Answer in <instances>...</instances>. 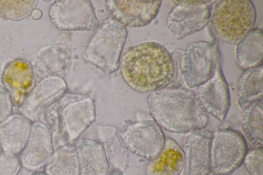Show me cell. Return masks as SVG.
I'll use <instances>...</instances> for the list:
<instances>
[{"label":"cell","mask_w":263,"mask_h":175,"mask_svg":"<svg viewBox=\"0 0 263 175\" xmlns=\"http://www.w3.org/2000/svg\"><path fill=\"white\" fill-rule=\"evenodd\" d=\"M120 68L125 82L140 92L165 88L174 73L171 53L163 46L153 42L129 49L122 57Z\"/></svg>","instance_id":"1"},{"label":"cell","mask_w":263,"mask_h":175,"mask_svg":"<svg viewBox=\"0 0 263 175\" xmlns=\"http://www.w3.org/2000/svg\"><path fill=\"white\" fill-rule=\"evenodd\" d=\"M147 105L154 120L164 130L183 133L205 128L209 116L195 93L183 88H163L152 92Z\"/></svg>","instance_id":"2"},{"label":"cell","mask_w":263,"mask_h":175,"mask_svg":"<svg viewBox=\"0 0 263 175\" xmlns=\"http://www.w3.org/2000/svg\"><path fill=\"white\" fill-rule=\"evenodd\" d=\"M95 100L88 94L66 92L47 108L39 121L49 128L54 148L72 144L93 122Z\"/></svg>","instance_id":"3"},{"label":"cell","mask_w":263,"mask_h":175,"mask_svg":"<svg viewBox=\"0 0 263 175\" xmlns=\"http://www.w3.org/2000/svg\"><path fill=\"white\" fill-rule=\"evenodd\" d=\"M213 5L210 17L216 36L222 42H238L253 29L255 6L249 0H222Z\"/></svg>","instance_id":"4"},{"label":"cell","mask_w":263,"mask_h":175,"mask_svg":"<svg viewBox=\"0 0 263 175\" xmlns=\"http://www.w3.org/2000/svg\"><path fill=\"white\" fill-rule=\"evenodd\" d=\"M84 52L88 63L107 73L117 71L126 39V28L114 18H108L95 30Z\"/></svg>","instance_id":"5"},{"label":"cell","mask_w":263,"mask_h":175,"mask_svg":"<svg viewBox=\"0 0 263 175\" xmlns=\"http://www.w3.org/2000/svg\"><path fill=\"white\" fill-rule=\"evenodd\" d=\"M247 151L246 140L239 131L231 128L216 130L211 142V174H231L243 163Z\"/></svg>","instance_id":"6"},{"label":"cell","mask_w":263,"mask_h":175,"mask_svg":"<svg viewBox=\"0 0 263 175\" xmlns=\"http://www.w3.org/2000/svg\"><path fill=\"white\" fill-rule=\"evenodd\" d=\"M220 53L216 40L187 44L182 52L184 82L189 88L198 87L215 74Z\"/></svg>","instance_id":"7"},{"label":"cell","mask_w":263,"mask_h":175,"mask_svg":"<svg viewBox=\"0 0 263 175\" xmlns=\"http://www.w3.org/2000/svg\"><path fill=\"white\" fill-rule=\"evenodd\" d=\"M120 134L128 150L150 161L160 154L166 142L162 129L154 120L126 121Z\"/></svg>","instance_id":"8"},{"label":"cell","mask_w":263,"mask_h":175,"mask_svg":"<svg viewBox=\"0 0 263 175\" xmlns=\"http://www.w3.org/2000/svg\"><path fill=\"white\" fill-rule=\"evenodd\" d=\"M216 1H173L166 25L174 37L182 40L202 30L209 23Z\"/></svg>","instance_id":"9"},{"label":"cell","mask_w":263,"mask_h":175,"mask_svg":"<svg viewBox=\"0 0 263 175\" xmlns=\"http://www.w3.org/2000/svg\"><path fill=\"white\" fill-rule=\"evenodd\" d=\"M49 17L61 31L96 30L100 22L89 0H58L50 6Z\"/></svg>","instance_id":"10"},{"label":"cell","mask_w":263,"mask_h":175,"mask_svg":"<svg viewBox=\"0 0 263 175\" xmlns=\"http://www.w3.org/2000/svg\"><path fill=\"white\" fill-rule=\"evenodd\" d=\"M54 150L48 126L40 121L33 122L26 144L18 155L22 167L32 172L43 171Z\"/></svg>","instance_id":"11"},{"label":"cell","mask_w":263,"mask_h":175,"mask_svg":"<svg viewBox=\"0 0 263 175\" xmlns=\"http://www.w3.org/2000/svg\"><path fill=\"white\" fill-rule=\"evenodd\" d=\"M67 85L63 77L53 76L41 79L36 83L18 112L32 122L39 120L43 112L67 92Z\"/></svg>","instance_id":"12"},{"label":"cell","mask_w":263,"mask_h":175,"mask_svg":"<svg viewBox=\"0 0 263 175\" xmlns=\"http://www.w3.org/2000/svg\"><path fill=\"white\" fill-rule=\"evenodd\" d=\"M196 98L203 110L220 121L226 118L231 106L228 84L218 62L213 76L198 87Z\"/></svg>","instance_id":"13"},{"label":"cell","mask_w":263,"mask_h":175,"mask_svg":"<svg viewBox=\"0 0 263 175\" xmlns=\"http://www.w3.org/2000/svg\"><path fill=\"white\" fill-rule=\"evenodd\" d=\"M162 1L106 0L113 18L123 26L139 28L148 25L157 16Z\"/></svg>","instance_id":"14"},{"label":"cell","mask_w":263,"mask_h":175,"mask_svg":"<svg viewBox=\"0 0 263 175\" xmlns=\"http://www.w3.org/2000/svg\"><path fill=\"white\" fill-rule=\"evenodd\" d=\"M213 132L205 128L192 131L184 146L183 175H210V146Z\"/></svg>","instance_id":"15"},{"label":"cell","mask_w":263,"mask_h":175,"mask_svg":"<svg viewBox=\"0 0 263 175\" xmlns=\"http://www.w3.org/2000/svg\"><path fill=\"white\" fill-rule=\"evenodd\" d=\"M3 86L9 92L14 106L20 107L36 84L31 65L17 59L9 63L2 75Z\"/></svg>","instance_id":"16"},{"label":"cell","mask_w":263,"mask_h":175,"mask_svg":"<svg viewBox=\"0 0 263 175\" xmlns=\"http://www.w3.org/2000/svg\"><path fill=\"white\" fill-rule=\"evenodd\" d=\"M32 122L23 114L13 113L0 123V143L3 151L19 155L25 147Z\"/></svg>","instance_id":"17"},{"label":"cell","mask_w":263,"mask_h":175,"mask_svg":"<svg viewBox=\"0 0 263 175\" xmlns=\"http://www.w3.org/2000/svg\"><path fill=\"white\" fill-rule=\"evenodd\" d=\"M71 61V53L68 48L53 46L40 52L31 66L34 74L42 79L53 76L62 77L68 71Z\"/></svg>","instance_id":"18"},{"label":"cell","mask_w":263,"mask_h":175,"mask_svg":"<svg viewBox=\"0 0 263 175\" xmlns=\"http://www.w3.org/2000/svg\"><path fill=\"white\" fill-rule=\"evenodd\" d=\"M80 166V175H109L110 166L100 142L81 139L75 146Z\"/></svg>","instance_id":"19"},{"label":"cell","mask_w":263,"mask_h":175,"mask_svg":"<svg viewBox=\"0 0 263 175\" xmlns=\"http://www.w3.org/2000/svg\"><path fill=\"white\" fill-rule=\"evenodd\" d=\"M184 163L183 149L171 138L166 139L165 146L160 154L148 164L147 175H179Z\"/></svg>","instance_id":"20"},{"label":"cell","mask_w":263,"mask_h":175,"mask_svg":"<svg viewBox=\"0 0 263 175\" xmlns=\"http://www.w3.org/2000/svg\"><path fill=\"white\" fill-rule=\"evenodd\" d=\"M98 133L110 167L123 172L128 166V154L120 131L114 126H100Z\"/></svg>","instance_id":"21"},{"label":"cell","mask_w":263,"mask_h":175,"mask_svg":"<svg viewBox=\"0 0 263 175\" xmlns=\"http://www.w3.org/2000/svg\"><path fill=\"white\" fill-rule=\"evenodd\" d=\"M262 31L253 28L240 40L236 47V59L239 67L243 70L262 65Z\"/></svg>","instance_id":"22"},{"label":"cell","mask_w":263,"mask_h":175,"mask_svg":"<svg viewBox=\"0 0 263 175\" xmlns=\"http://www.w3.org/2000/svg\"><path fill=\"white\" fill-rule=\"evenodd\" d=\"M262 65L245 70L239 78L237 101L242 109L250 104L262 100Z\"/></svg>","instance_id":"23"},{"label":"cell","mask_w":263,"mask_h":175,"mask_svg":"<svg viewBox=\"0 0 263 175\" xmlns=\"http://www.w3.org/2000/svg\"><path fill=\"white\" fill-rule=\"evenodd\" d=\"M44 171L48 175H80L76 147L72 144H65L54 148Z\"/></svg>","instance_id":"24"},{"label":"cell","mask_w":263,"mask_h":175,"mask_svg":"<svg viewBox=\"0 0 263 175\" xmlns=\"http://www.w3.org/2000/svg\"><path fill=\"white\" fill-rule=\"evenodd\" d=\"M263 102L255 101L243 109L241 129L245 136L255 147L263 145Z\"/></svg>","instance_id":"25"},{"label":"cell","mask_w":263,"mask_h":175,"mask_svg":"<svg viewBox=\"0 0 263 175\" xmlns=\"http://www.w3.org/2000/svg\"><path fill=\"white\" fill-rule=\"evenodd\" d=\"M37 0H0V17L11 21H20L29 16L35 9Z\"/></svg>","instance_id":"26"},{"label":"cell","mask_w":263,"mask_h":175,"mask_svg":"<svg viewBox=\"0 0 263 175\" xmlns=\"http://www.w3.org/2000/svg\"><path fill=\"white\" fill-rule=\"evenodd\" d=\"M243 163L249 175H263L262 147L248 150Z\"/></svg>","instance_id":"27"},{"label":"cell","mask_w":263,"mask_h":175,"mask_svg":"<svg viewBox=\"0 0 263 175\" xmlns=\"http://www.w3.org/2000/svg\"><path fill=\"white\" fill-rule=\"evenodd\" d=\"M22 168L18 155L4 151L0 153V175H18Z\"/></svg>","instance_id":"28"},{"label":"cell","mask_w":263,"mask_h":175,"mask_svg":"<svg viewBox=\"0 0 263 175\" xmlns=\"http://www.w3.org/2000/svg\"><path fill=\"white\" fill-rule=\"evenodd\" d=\"M182 52L183 51L177 49L171 53L174 64V73L173 79L165 88H179L184 82L182 64Z\"/></svg>","instance_id":"29"},{"label":"cell","mask_w":263,"mask_h":175,"mask_svg":"<svg viewBox=\"0 0 263 175\" xmlns=\"http://www.w3.org/2000/svg\"><path fill=\"white\" fill-rule=\"evenodd\" d=\"M13 106L9 92L0 85V123L13 113Z\"/></svg>","instance_id":"30"},{"label":"cell","mask_w":263,"mask_h":175,"mask_svg":"<svg viewBox=\"0 0 263 175\" xmlns=\"http://www.w3.org/2000/svg\"><path fill=\"white\" fill-rule=\"evenodd\" d=\"M30 15L34 20H39L42 17V13L40 10L38 9H34Z\"/></svg>","instance_id":"31"},{"label":"cell","mask_w":263,"mask_h":175,"mask_svg":"<svg viewBox=\"0 0 263 175\" xmlns=\"http://www.w3.org/2000/svg\"><path fill=\"white\" fill-rule=\"evenodd\" d=\"M109 175H123V172L112 169Z\"/></svg>","instance_id":"32"},{"label":"cell","mask_w":263,"mask_h":175,"mask_svg":"<svg viewBox=\"0 0 263 175\" xmlns=\"http://www.w3.org/2000/svg\"><path fill=\"white\" fill-rule=\"evenodd\" d=\"M31 175H48L44 171H39L33 172Z\"/></svg>","instance_id":"33"},{"label":"cell","mask_w":263,"mask_h":175,"mask_svg":"<svg viewBox=\"0 0 263 175\" xmlns=\"http://www.w3.org/2000/svg\"><path fill=\"white\" fill-rule=\"evenodd\" d=\"M3 151L2 148L1 147V143H0V153Z\"/></svg>","instance_id":"34"}]
</instances>
